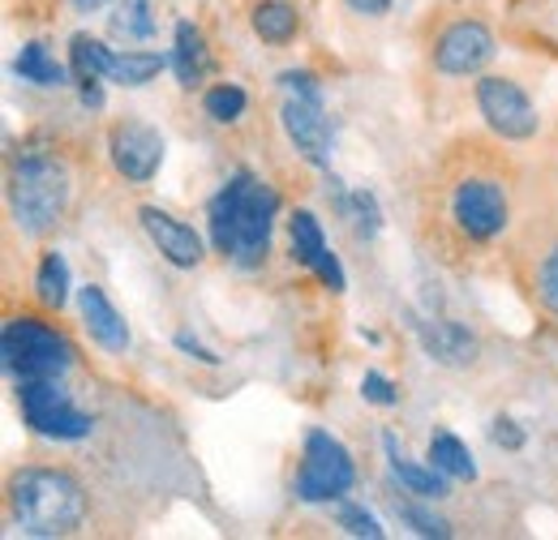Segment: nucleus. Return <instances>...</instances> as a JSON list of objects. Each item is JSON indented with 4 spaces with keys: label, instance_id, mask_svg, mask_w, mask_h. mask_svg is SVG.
Returning a JSON list of instances; mask_svg holds the SVG:
<instances>
[{
    "label": "nucleus",
    "instance_id": "nucleus-20",
    "mask_svg": "<svg viewBox=\"0 0 558 540\" xmlns=\"http://www.w3.org/2000/svg\"><path fill=\"white\" fill-rule=\"evenodd\" d=\"M31 287H35V305L48 309V314H61L70 305V262H65L61 249H44L39 254Z\"/></svg>",
    "mask_w": 558,
    "mask_h": 540
},
{
    "label": "nucleus",
    "instance_id": "nucleus-13",
    "mask_svg": "<svg viewBox=\"0 0 558 540\" xmlns=\"http://www.w3.org/2000/svg\"><path fill=\"white\" fill-rule=\"evenodd\" d=\"M279 125H283V137L301 163H310L314 172H331V121H327V108L318 99H292L288 95L279 108Z\"/></svg>",
    "mask_w": 558,
    "mask_h": 540
},
{
    "label": "nucleus",
    "instance_id": "nucleus-29",
    "mask_svg": "<svg viewBox=\"0 0 558 540\" xmlns=\"http://www.w3.org/2000/svg\"><path fill=\"white\" fill-rule=\"evenodd\" d=\"M349 228L361 241H374V236L383 232V210H378V198H374L369 189H352Z\"/></svg>",
    "mask_w": 558,
    "mask_h": 540
},
{
    "label": "nucleus",
    "instance_id": "nucleus-11",
    "mask_svg": "<svg viewBox=\"0 0 558 540\" xmlns=\"http://www.w3.org/2000/svg\"><path fill=\"white\" fill-rule=\"evenodd\" d=\"M163 134L150 125V121H138V116H117L108 121L104 130V155L112 163V172L130 185V189H146L159 168H163Z\"/></svg>",
    "mask_w": 558,
    "mask_h": 540
},
{
    "label": "nucleus",
    "instance_id": "nucleus-28",
    "mask_svg": "<svg viewBox=\"0 0 558 540\" xmlns=\"http://www.w3.org/2000/svg\"><path fill=\"white\" fill-rule=\"evenodd\" d=\"M331 519H336V528H344L349 537H369V540L387 537V528H383V524H378L361 502H349V498H340V502H336V515H331Z\"/></svg>",
    "mask_w": 558,
    "mask_h": 540
},
{
    "label": "nucleus",
    "instance_id": "nucleus-7",
    "mask_svg": "<svg viewBox=\"0 0 558 540\" xmlns=\"http://www.w3.org/2000/svg\"><path fill=\"white\" fill-rule=\"evenodd\" d=\"M57 314L48 309H22L9 314L0 327V356H4V373L13 382H35V378H65L73 369V343L70 335L52 322Z\"/></svg>",
    "mask_w": 558,
    "mask_h": 540
},
{
    "label": "nucleus",
    "instance_id": "nucleus-23",
    "mask_svg": "<svg viewBox=\"0 0 558 540\" xmlns=\"http://www.w3.org/2000/svg\"><path fill=\"white\" fill-rule=\"evenodd\" d=\"M163 69H172V57L150 52V48H125V52L112 57L108 82H117V86H125V90H138V86H150Z\"/></svg>",
    "mask_w": 558,
    "mask_h": 540
},
{
    "label": "nucleus",
    "instance_id": "nucleus-1",
    "mask_svg": "<svg viewBox=\"0 0 558 540\" xmlns=\"http://www.w3.org/2000/svg\"><path fill=\"white\" fill-rule=\"evenodd\" d=\"M529 172L502 137L456 134L434 150L413 194V232L421 254L456 274L498 258L529 206Z\"/></svg>",
    "mask_w": 558,
    "mask_h": 540
},
{
    "label": "nucleus",
    "instance_id": "nucleus-4",
    "mask_svg": "<svg viewBox=\"0 0 558 540\" xmlns=\"http://www.w3.org/2000/svg\"><path fill=\"white\" fill-rule=\"evenodd\" d=\"M417 48L438 77H482L498 57L494 17L482 0H434L417 26Z\"/></svg>",
    "mask_w": 558,
    "mask_h": 540
},
{
    "label": "nucleus",
    "instance_id": "nucleus-16",
    "mask_svg": "<svg viewBox=\"0 0 558 540\" xmlns=\"http://www.w3.org/2000/svg\"><path fill=\"white\" fill-rule=\"evenodd\" d=\"M210 44H207V30L190 17H181L172 26V73H177V86L181 90H203L210 73Z\"/></svg>",
    "mask_w": 558,
    "mask_h": 540
},
{
    "label": "nucleus",
    "instance_id": "nucleus-25",
    "mask_svg": "<svg viewBox=\"0 0 558 540\" xmlns=\"http://www.w3.org/2000/svg\"><path fill=\"white\" fill-rule=\"evenodd\" d=\"M250 112V90L241 82H210L203 86V116L210 125H236Z\"/></svg>",
    "mask_w": 558,
    "mask_h": 540
},
{
    "label": "nucleus",
    "instance_id": "nucleus-2",
    "mask_svg": "<svg viewBox=\"0 0 558 540\" xmlns=\"http://www.w3.org/2000/svg\"><path fill=\"white\" fill-rule=\"evenodd\" d=\"M4 198L9 219L26 241H52L73 219L77 206V163L65 155V146L26 137L9 155V176H4Z\"/></svg>",
    "mask_w": 558,
    "mask_h": 540
},
{
    "label": "nucleus",
    "instance_id": "nucleus-15",
    "mask_svg": "<svg viewBox=\"0 0 558 540\" xmlns=\"http://www.w3.org/2000/svg\"><path fill=\"white\" fill-rule=\"evenodd\" d=\"M417 339L421 347H425V356L438 360V365H447V369H469L482 356L477 335L469 327L451 322V318H425V322H417Z\"/></svg>",
    "mask_w": 558,
    "mask_h": 540
},
{
    "label": "nucleus",
    "instance_id": "nucleus-10",
    "mask_svg": "<svg viewBox=\"0 0 558 540\" xmlns=\"http://www.w3.org/2000/svg\"><path fill=\"white\" fill-rule=\"evenodd\" d=\"M473 103L486 121V130L511 146H529L542 134V112L533 95L511 77V73H482L473 82Z\"/></svg>",
    "mask_w": 558,
    "mask_h": 540
},
{
    "label": "nucleus",
    "instance_id": "nucleus-30",
    "mask_svg": "<svg viewBox=\"0 0 558 540\" xmlns=\"http://www.w3.org/2000/svg\"><path fill=\"white\" fill-rule=\"evenodd\" d=\"M279 90L292 95V99H318L323 103V82L314 69H283L279 73Z\"/></svg>",
    "mask_w": 558,
    "mask_h": 540
},
{
    "label": "nucleus",
    "instance_id": "nucleus-27",
    "mask_svg": "<svg viewBox=\"0 0 558 540\" xmlns=\"http://www.w3.org/2000/svg\"><path fill=\"white\" fill-rule=\"evenodd\" d=\"M391 511H396V519H400L404 528H413L417 537H438V540L451 537V524H447L442 515H434L425 498H413V493L391 498Z\"/></svg>",
    "mask_w": 558,
    "mask_h": 540
},
{
    "label": "nucleus",
    "instance_id": "nucleus-17",
    "mask_svg": "<svg viewBox=\"0 0 558 540\" xmlns=\"http://www.w3.org/2000/svg\"><path fill=\"white\" fill-rule=\"evenodd\" d=\"M383 451H387L391 480L400 484V493H413V498H425V502H442V498L451 493V476H442L434 464H413L391 429L383 433Z\"/></svg>",
    "mask_w": 558,
    "mask_h": 540
},
{
    "label": "nucleus",
    "instance_id": "nucleus-6",
    "mask_svg": "<svg viewBox=\"0 0 558 540\" xmlns=\"http://www.w3.org/2000/svg\"><path fill=\"white\" fill-rule=\"evenodd\" d=\"M502 262L520 296L558 322V194L546 181L529 189V206L502 249Z\"/></svg>",
    "mask_w": 558,
    "mask_h": 540
},
{
    "label": "nucleus",
    "instance_id": "nucleus-5",
    "mask_svg": "<svg viewBox=\"0 0 558 540\" xmlns=\"http://www.w3.org/2000/svg\"><path fill=\"white\" fill-rule=\"evenodd\" d=\"M4 506L9 524H17L26 537H73L90 519V493L82 476L57 464H26L9 472Z\"/></svg>",
    "mask_w": 558,
    "mask_h": 540
},
{
    "label": "nucleus",
    "instance_id": "nucleus-34",
    "mask_svg": "<svg viewBox=\"0 0 558 540\" xmlns=\"http://www.w3.org/2000/svg\"><path fill=\"white\" fill-rule=\"evenodd\" d=\"M537 181H546L558 194V125L546 137V150H542V168H537Z\"/></svg>",
    "mask_w": 558,
    "mask_h": 540
},
{
    "label": "nucleus",
    "instance_id": "nucleus-12",
    "mask_svg": "<svg viewBox=\"0 0 558 540\" xmlns=\"http://www.w3.org/2000/svg\"><path fill=\"white\" fill-rule=\"evenodd\" d=\"M138 223H142V232H146V241L155 245V254H159L168 267L198 270L207 262V241H203V232H198L194 223L177 219L172 210L146 202V206H138Z\"/></svg>",
    "mask_w": 558,
    "mask_h": 540
},
{
    "label": "nucleus",
    "instance_id": "nucleus-22",
    "mask_svg": "<svg viewBox=\"0 0 558 540\" xmlns=\"http://www.w3.org/2000/svg\"><path fill=\"white\" fill-rule=\"evenodd\" d=\"M13 73H17L22 82H31V86H73L70 61H57V57L48 52V44H39V39L22 44V52H17V61H13Z\"/></svg>",
    "mask_w": 558,
    "mask_h": 540
},
{
    "label": "nucleus",
    "instance_id": "nucleus-18",
    "mask_svg": "<svg viewBox=\"0 0 558 540\" xmlns=\"http://www.w3.org/2000/svg\"><path fill=\"white\" fill-rule=\"evenodd\" d=\"M245 22L263 48H288L301 39V9L292 0H254Z\"/></svg>",
    "mask_w": 558,
    "mask_h": 540
},
{
    "label": "nucleus",
    "instance_id": "nucleus-3",
    "mask_svg": "<svg viewBox=\"0 0 558 540\" xmlns=\"http://www.w3.org/2000/svg\"><path fill=\"white\" fill-rule=\"evenodd\" d=\"M279 219V194L254 176L250 168H236L207 202V232L210 249L236 267L254 270L267 262L271 236Z\"/></svg>",
    "mask_w": 558,
    "mask_h": 540
},
{
    "label": "nucleus",
    "instance_id": "nucleus-32",
    "mask_svg": "<svg viewBox=\"0 0 558 540\" xmlns=\"http://www.w3.org/2000/svg\"><path fill=\"white\" fill-rule=\"evenodd\" d=\"M489 442L498 446V451H524L529 446V433H524V425L515 420V416H494L489 420Z\"/></svg>",
    "mask_w": 558,
    "mask_h": 540
},
{
    "label": "nucleus",
    "instance_id": "nucleus-24",
    "mask_svg": "<svg viewBox=\"0 0 558 540\" xmlns=\"http://www.w3.org/2000/svg\"><path fill=\"white\" fill-rule=\"evenodd\" d=\"M112 57H117V48H108V44H104V39H95L90 30H77V35L70 39L73 86H77V82H86V77L108 82V73H112Z\"/></svg>",
    "mask_w": 558,
    "mask_h": 540
},
{
    "label": "nucleus",
    "instance_id": "nucleus-9",
    "mask_svg": "<svg viewBox=\"0 0 558 540\" xmlns=\"http://www.w3.org/2000/svg\"><path fill=\"white\" fill-rule=\"evenodd\" d=\"M13 400L22 412V425L48 442H82L95 429V416L73 400L65 378H35V382H13Z\"/></svg>",
    "mask_w": 558,
    "mask_h": 540
},
{
    "label": "nucleus",
    "instance_id": "nucleus-36",
    "mask_svg": "<svg viewBox=\"0 0 558 540\" xmlns=\"http://www.w3.org/2000/svg\"><path fill=\"white\" fill-rule=\"evenodd\" d=\"M344 4H349L352 13H361V17H387L396 0H344Z\"/></svg>",
    "mask_w": 558,
    "mask_h": 540
},
{
    "label": "nucleus",
    "instance_id": "nucleus-19",
    "mask_svg": "<svg viewBox=\"0 0 558 540\" xmlns=\"http://www.w3.org/2000/svg\"><path fill=\"white\" fill-rule=\"evenodd\" d=\"M283 232H288V254H292V262L305 270L318 267V258L331 249V245H327V232H323V219H318L314 210H305V206L288 210Z\"/></svg>",
    "mask_w": 558,
    "mask_h": 540
},
{
    "label": "nucleus",
    "instance_id": "nucleus-37",
    "mask_svg": "<svg viewBox=\"0 0 558 540\" xmlns=\"http://www.w3.org/2000/svg\"><path fill=\"white\" fill-rule=\"evenodd\" d=\"M70 4L77 9V13H95V9H104L108 0H70Z\"/></svg>",
    "mask_w": 558,
    "mask_h": 540
},
{
    "label": "nucleus",
    "instance_id": "nucleus-26",
    "mask_svg": "<svg viewBox=\"0 0 558 540\" xmlns=\"http://www.w3.org/2000/svg\"><path fill=\"white\" fill-rule=\"evenodd\" d=\"M108 30L125 44H146L155 39V13H150V0H117L112 17H108Z\"/></svg>",
    "mask_w": 558,
    "mask_h": 540
},
{
    "label": "nucleus",
    "instance_id": "nucleus-33",
    "mask_svg": "<svg viewBox=\"0 0 558 540\" xmlns=\"http://www.w3.org/2000/svg\"><path fill=\"white\" fill-rule=\"evenodd\" d=\"M310 274H314V279H318V283H323L327 292H336V296H340V292L349 287V274H344V267H340V258H336V249H327V254L318 258V267L310 270Z\"/></svg>",
    "mask_w": 558,
    "mask_h": 540
},
{
    "label": "nucleus",
    "instance_id": "nucleus-21",
    "mask_svg": "<svg viewBox=\"0 0 558 540\" xmlns=\"http://www.w3.org/2000/svg\"><path fill=\"white\" fill-rule=\"evenodd\" d=\"M425 459H429L442 476H451V480H464V484H473V480H477V459H473V451H469L451 429H442V425L429 433Z\"/></svg>",
    "mask_w": 558,
    "mask_h": 540
},
{
    "label": "nucleus",
    "instance_id": "nucleus-8",
    "mask_svg": "<svg viewBox=\"0 0 558 540\" xmlns=\"http://www.w3.org/2000/svg\"><path fill=\"white\" fill-rule=\"evenodd\" d=\"M356 489V459L352 451L327 429H305L301 442V468L292 480L296 502L305 506H336Z\"/></svg>",
    "mask_w": 558,
    "mask_h": 540
},
{
    "label": "nucleus",
    "instance_id": "nucleus-35",
    "mask_svg": "<svg viewBox=\"0 0 558 540\" xmlns=\"http://www.w3.org/2000/svg\"><path fill=\"white\" fill-rule=\"evenodd\" d=\"M172 343H177V352H185L190 360H203V365H219V356H215L210 347H203V343L190 335V331H177V335H172Z\"/></svg>",
    "mask_w": 558,
    "mask_h": 540
},
{
    "label": "nucleus",
    "instance_id": "nucleus-14",
    "mask_svg": "<svg viewBox=\"0 0 558 540\" xmlns=\"http://www.w3.org/2000/svg\"><path fill=\"white\" fill-rule=\"evenodd\" d=\"M77 318H82V331L90 335L95 347H104L108 356H125L130 352V322L121 318V309L112 305V296L99 287V283H82L77 287Z\"/></svg>",
    "mask_w": 558,
    "mask_h": 540
},
{
    "label": "nucleus",
    "instance_id": "nucleus-31",
    "mask_svg": "<svg viewBox=\"0 0 558 540\" xmlns=\"http://www.w3.org/2000/svg\"><path fill=\"white\" fill-rule=\"evenodd\" d=\"M361 400L374 407H396L400 404V386L387 378V373H378V369H365V378H361Z\"/></svg>",
    "mask_w": 558,
    "mask_h": 540
}]
</instances>
